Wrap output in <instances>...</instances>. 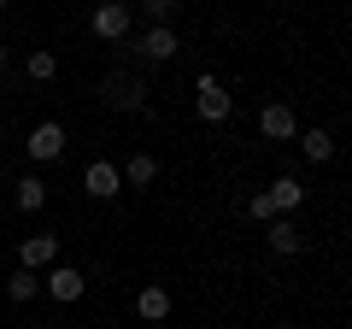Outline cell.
I'll use <instances>...</instances> for the list:
<instances>
[{
    "label": "cell",
    "mask_w": 352,
    "mask_h": 329,
    "mask_svg": "<svg viewBox=\"0 0 352 329\" xmlns=\"http://www.w3.org/2000/svg\"><path fill=\"white\" fill-rule=\"evenodd\" d=\"M12 206L18 212H41V206H47V182L41 177H18L12 182Z\"/></svg>",
    "instance_id": "obj_13"
},
{
    "label": "cell",
    "mask_w": 352,
    "mask_h": 329,
    "mask_svg": "<svg viewBox=\"0 0 352 329\" xmlns=\"http://www.w3.org/2000/svg\"><path fill=\"white\" fill-rule=\"evenodd\" d=\"M264 241H270V253H300L305 247V235L294 229V217H270V224H264Z\"/></svg>",
    "instance_id": "obj_12"
},
{
    "label": "cell",
    "mask_w": 352,
    "mask_h": 329,
    "mask_svg": "<svg viewBox=\"0 0 352 329\" xmlns=\"http://www.w3.org/2000/svg\"><path fill=\"white\" fill-rule=\"evenodd\" d=\"M135 47L147 53V59H159V65H164V59H176V53H182V41H176V30H170V24H147V36H141Z\"/></svg>",
    "instance_id": "obj_9"
},
{
    "label": "cell",
    "mask_w": 352,
    "mask_h": 329,
    "mask_svg": "<svg viewBox=\"0 0 352 329\" xmlns=\"http://www.w3.org/2000/svg\"><path fill=\"white\" fill-rule=\"evenodd\" d=\"M6 294H12V306L36 300V294H41V277H36V270H24V265H18V270H12V282H6Z\"/></svg>",
    "instance_id": "obj_16"
},
{
    "label": "cell",
    "mask_w": 352,
    "mask_h": 329,
    "mask_svg": "<svg viewBox=\"0 0 352 329\" xmlns=\"http://www.w3.org/2000/svg\"><path fill=\"white\" fill-rule=\"evenodd\" d=\"M41 294H53L59 306H71V300H82V294H88V277L76 265H53L47 277H41Z\"/></svg>",
    "instance_id": "obj_2"
},
{
    "label": "cell",
    "mask_w": 352,
    "mask_h": 329,
    "mask_svg": "<svg viewBox=\"0 0 352 329\" xmlns=\"http://www.w3.org/2000/svg\"><path fill=\"white\" fill-rule=\"evenodd\" d=\"M264 194H270V206H276L282 217H294V212L305 206V182H294V177H276V182H270Z\"/></svg>",
    "instance_id": "obj_11"
},
{
    "label": "cell",
    "mask_w": 352,
    "mask_h": 329,
    "mask_svg": "<svg viewBox=\"0 0 352 329\" xmlns=\"http://www.w3.org/2000/svg\"><path fill=\"white\" fill-rule=\"evenodd\" d=\"M258 129H264V141H300V118H294V106H282V100H270L258 112Z\"/></svg>",
    "instance_id": "obj_5"
},
{
    "label": "cell",
    "mask_w": 352,
    "mask_h": 329,
    "mask_svg": "<svg viewBox=\"0 0 352 329\" xmlns=\"http://www.w3.org/2000/svg\"><path fill=\"white\" fill-rule=\"evenodd\" d=\"M6 65H12V53H6V41H0V71H6Z\"/></svg>",
    "instance_id": "obj_20"
},
{
    "label": "cell",
    "mask_w": 352,
    "mask_h": 329,
    "mask_svg": "<svg viewBox=\"0 0 352 329\" xmlns=\"http://www.w3.org/2000/svg\"><path fill=\"white\" fill-rule=\"evenodd\" d=\"M135 312L147 317V323H164V317H170V288H164V282H147V288L135 294Z\"/></svg>",
    "instance_id": "obj_10"
},
{
    "label": "cell",
    "mask_w": 352,
    "mask_h": 329,
    "mask_svg": "<svg viewBox=\"0 0 352 329\" xmlns=\"http://www.w3.org/2000/svg\"><path fill=\"white\" fill-rule=\"evenodd\" d=\"M247 217L252 224H270V217H282V212L270 206V194H247Z\"/></svg>",
    "instance_id": "obj_18"
},
{
    "label": "cell",
    "mask_w": 352,
    "mask_h": 329,
    "mask_svg": "<svg viewBox=\"0 0 352 329\" xmlns=\"http://www.w3.org/2000/svg\"><path fill=\"white\" fill-rule=\"evenodd\" d=\"M194 112H200V124H223V118H229V89L217 83V76H200V89H194Z\"/></svg>",
    "instance_id": "obj_4"
},
{
    "label": "cell",
    "mask_w": 352,
    "mask_h": 329,
    "mask_svg": "<svg viewBox=\"0 0 352 329\" xmlns=\"http://www.w3.org/2000/svg\"><path fill=\"white\" fill-rule=\"evenodd\" d=\"M100 100L112 106V112H147V83H141V76H129V71H106Z\"/></svg>",
    "instance_id": "obj_1"
},
{
    "label": "cell",
    "mask_w": 352,
    "mask_h": 329,
    "mask_svg": "<svg viewBox=\"0 0 352 329\" xmlns=\"http://www.w3.org/2000/svg\"><path fill=\"white\" fill-rule=\"evenodd\" d=\"M24 153L36 164H53L65 153V124H36V129H30V141H24Z\"/></svg>",
    "instance_id": "obj_8"
},
{
    "label": "cell",
    "mask_w": 352,
    "mask_h": 329,
    "mask_svg": "<svg viewBox=\"0 0 352 329\" xmlns=\"http://www.w3.org/2000/svg\"><path fill=\"white\" fill-rule=\"evenodd\" d=\"M82 189L94 194V200H118V194H124V171L106 164V159H94V164L82 171Z\"/></svg>",
    "instance_id": "obj_7"
},
{
    "label": "cell",
    "mask_w": 352,
    "mask_h": 329,
    "mask_svg": "<svg viewBox=\"0 0 352 329\" xmlns=\"http://www.w3.org/2000/svg\"><path fill=\"white\" fill-rule=\"evenodd\" d=\"M88 30H94L100 41H124L129 36V6H124V0H100L94 18H88Z\"/></svg>",
    "instance_id": "obj_3"
},
{
    "label": "cell",
    "mask_w": 352,
    "mask_h": 329,
    "mask_svg": "<svg viewBox=\"0 0 352 329\" xmlns=\"http://www.w3.org/2000/svg\"><path fill=\"white\" fill-rule=\"evenodd\" d=\"M300 153L311 164H329L335 159V136H329V129H300Z\"/></svg>",
    "instance_id": "obj_14"
},
{
    "label": "cell",
    "mask_w": 352,
    "mask_h": 329,
    "mask_svg": "<svg viewBox=\"0 0 352 329\" xmlns=\"http://www.w3.org/2000/svg\"><path fill=\"white\" fill-rule=\"evenodd\" d=\"M24 71L36 76V83H53V76H59V53H47V47H36V53H30V59H24Z\"/></svg>",
    "instance_id": "obj_17"
},
{
    "label": "cell",
    "mask_w": 352,
    "mask_h": 329,
    "mask_svg": "<svg viewBox=\"0 0 352 329\" xmlns=\"http://www.w3.org/2000/svg\"><path fill=\"white\" fill-rule=\"evenodd\" d=\"M141 6H147L153 24H170V12H176V0H141Z\"/></svg>",
    "instance_id": "obj_19"
},
{
    "label": "cell",
    "mask_w": 352,
    "mask_h": 329,
    "mask_svg": "<svg viewBox=\"0 0 352 329\" xmlns=\"http://www.w3.org/2000/svg\"><path fill=\"white\" fill-rule=\"evenodd\" d=\"M0 12H6V0H0Z\"/></svg>",
    "instance_id": "obj_21"
},
{
    "label": "cell",
    "mask_w": 352,
    "mask_h": 329,
    "mask_svg": "<svg viewBox=\"0 0 352 329\" xmlns=\"http://www.w3.org/2000/svg\"><path fill=\"white\" fill-rule=\"evenodd\" d=\"M153 177H159V159H153V153H135V159L124 164V182H129V189H153Z\"/></svg>",
    "instance_id": "obj_15"
},
{
    "label": "cell",
    "mask_w": 352,
    "mask_h": 329,
    "mask_svg": "<svg viewBox=\"0 0 352 329\" xmlns=\"http://www.w3.org/2000/svg\"><path fill=\"white\" fill-rule=\"evenodd\" d=\"M18 265L24 270H53L59 265V235H24V247H18Z\"/></svg>",
    "instance_id": "obj_6"
}]
</instances>
